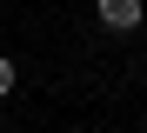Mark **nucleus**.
<instances>
[{"mask_svg": "<svg viewBox=\"0 0 147 133\" xmlns=\"http://www.w3.org/2000/svg\"><path fill=\"white\" fill-rule=\"evenodd\" d=\"M94 13H100L107 33H134V27L147 20V0H94Z\"/></svg>", "mask_w": 147, "mask_h": 133, "instance_id": "obj_1", "label": "nucleus"}, {"mask_svg": "<svg viewBox=\"0 0 147 133\" xmlns=\"http://www.w3.org/2000/svg\"><path fill=\"white\" fill-rule=\"evenodd\" d=\"M13 80H20V73H13V60H7V53H0V100L13 93Z\"/></svg>", "mask_w": 147, "mask_h": 133, "instance_id": "obj_2", "label": "nucleus"}]
</instances>
